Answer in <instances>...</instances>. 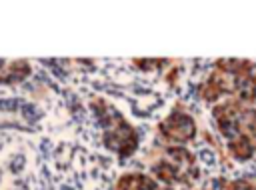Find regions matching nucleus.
<instances>
[{
    "instance_id": "obj_2",
    "label": "nucleus",
    "mask_w": 256,
    "mask_h": 190,
    "mask_svg": "<svg viewBox=\"0 0 256 190\" xmlns=\"http://www.w3.org/2000/svg\"><path fill=\"white\" fill-rule=\"evenodd\" d=\"M150 172L158 184L170 188L192 186L200 176L198 162L186 146H160V154L150 164Z\"/></svg>"
},
{
    "instance_id": "obj_3",
    "label": "nucleus",
    "mask_w": 256,
    "mask_h": 190,
    "mask_svg": "<svg viewBox=\"0 0 256 190\" xmlns=\"http://www.w3.org/2000/svg\"><path fill=\"white\" fill-rule=\"evenodd\" d=\"M98 120L102 124V138L108 150H112L118 158H130L138 150V132L136 128L108 102H94Z\"/></svg>"
},
{
    "instance_id": "obj_4",
    "label": "nucleus",
    "mask_w": 256,
    "mask_h": 190,
    "mask_svg": "<svg viewBox=\"0 0 256 190\" xmlns=\"http://www.w3.org/2000/svg\"><path fill=\"white\" fill-rule=\"evenodd\" d=\"M196 132L198 126L194 116L186 108L174 106L172 112L158 124L156 138L162 146H186L196 138Z\"/></svg>"
},
{
    "instance_id": "obj_6",
    "label": "nucleus",
    "mask_w": 256,
    "mask_h": 190,
    "mask_svg": "<svg viewBox=\"0 0 256 190\" xmlns=\"http://www.w3.org/2000/svg\"><path fill=\"white\" fill-rule=\"evenodd\" d=\"M172 60H166V58H146V60H134V66L148 72V70H162L164 66H168Z\"/></svg>"
},
{
    "instance_id": "obj_5",
    "label": "nucleus",
    "mask_w": 256,
    "mask_h": 190,
    "mask_svg": "<svg viewBox=\"0 0 256 190\" xmlns=\"http://www.w3.org/2000/svg\"><path fill=\"white\" fill-rule=\"evenodd\" d=\"M158 188L160 184L150 174H142V172L122 174L114 186V190H158Z\"/></svg>"
},
{
    "instance_id": "obj_1",
    "label": "nucleus",
    "mask_w": 256,
    "mask_h": 190,
    "mask_svg": "<svg viewBox=\"0 0 256 190\" xmlns=\"http://www.w3.org/2000/svg\"><path fill=\"white\" fill-rule=\"evenodd\" d=\"M212 120L226 140L228 154L238 162H248L256 154V108L228 98L214 104Z\"/></svg>"
},
{
    "instance_id": "obj_7",
    "label": "nucleus",
    "mask_w": 256,
    "mask_h": 190,
    "mask_svg": "<svg viewBox=\"0 0 256 190\" xmlns=\"http://www.w3.org/2000/svg\"><path fill=\"white\" fill-rule=\"evenodd\" d=\"M158 190H176V188H170V186H162V184H160V188H158Z\"/></svg>"
}]
</instances>
